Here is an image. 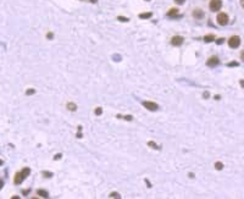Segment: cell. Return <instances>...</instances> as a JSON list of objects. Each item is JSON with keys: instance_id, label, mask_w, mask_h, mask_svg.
Instances as JSON below:
<instances>
[{"instance_id": "cell-14", "label": "cell", "mask_w": 244, "mask_h": 199, "mask_svg": "<svg viewBox=\"0 0 244 199\" xmlns=\"http://www.w3.org/2000/svg\"><path fill=\"white\" fill-rule=\"evenodd\" d=\"M67 108H69L71 111H75L77 106H76V104H73V103H69V104H67Z\"/></svg>"}, {"instance_id": "cell-10", "label": "cell", "mask_w": 244, "mask_h": 199, "mask_svg": "<svg viewBox=\"0 0 244 199\" xmlns=\"http://www.w3.org/2000/svg\"><path fill=\"white\" fill-rule=\"evenodd\" d=\"M214 40H215V35H212V34H207L204 37V42H206V43L214 42Z\"/></svg>"}, {"instance_id": "cell-19", "label": "cell", "mask_w": 244, "mask_h": 199, "mask_svg": "<svg viewBox=\"0 0 244 199\" xmlns=\"http://www.w3.org/2000/svg\"><path fill=\"white\" fill-rule=\"evenodd\" d=\"M43 175L45 176V177H51V176H53L51 172H43Z\"/></svg>"}, {"instance_id": "cell-1", "label": "cell", "mask_w": 244, "mask_h": 199, "mask_svg": "<svg viewBox=\"0 0 244 199\" xmlns=\"http://www.w3.org/2000/svg\"><path fill=\"white\" fill-rule=\"evenodd\" d=\"M29 174H31V170L28 169V167H25L23 170L21 171V172H17L16 175H15V178H13V183L15 184H20V183H22V181H23L27 176H29Z\"/></svg>"}, {"instance_id": "cell-26", "label": "cell", "mask_w": 244, "mask_h": 199, "mask_svg": "<svg viewBox=\"0 0 244 199\" xmlns=\"http://www.w3.org/2000/svg\"><path fill=\"white\" fill-rule=\"evenodd\" d=\"M3 164H4V161H3V160H0V166H1Z\"/></svg>"}, {"instance_id": "cell-13", "label": "cell", "mask_w": 244, "mask_h": 199, "mask_svg": "<svg viewBox=\"0 0 244 199\" xmlns=\"http://www.w3.org/2000/svg\"><path fill=\"white\" fill-rule=\"evenodd\" d=\"M215 169L216 170H222L223 169V164H222V162H220V161L215 162Z\"/></svg>"}, {"instance_id": "cell-23", "label": "cell", "mask_w": 244, "mask_h": 199, "mask_svg": "<svg viewBox=\"0 0 244 199\" xmlns=\"http://www.w3.org/2000/svg\"><path fill=\"white\" fill-rule=\"evenodd\" d=\"M60 158H61V155L59 154V155H55V158H54V159H55V160H57V159H60Z\"/></svg>"}, {"instance_id": "cell-7", "label": "cell", "mask_w": 244, "mask_h": 199, "mask_svg": "<svg viewBox=\"0 0 244 199\" xmlns=\"http://www.w3.org/2000/svg\"><path fill=\"white\" fill-rule=\"evenodd\" d=\"M219 57L217 56H211L209 60H207V62H206V65L209 66V67H215V66H217L219 65Z\"/></svg>"}, {"instance_id": "cell-18", "label": "cell", "mask_w": 244, "mask_h": 199, "mask_svg": "<svg viewBox=\"0 0 244 199\" xmlns=\"http://www.w3.org/2000/svg\"><path fill=\"white\" fill-rule=\"evenodd\" d=\"M238 65L239 64H238L237 61H232V62H229V64H228V66H238Z\"/></svg>"}, {"instance_id": "cell-24", "label": "cell", "mask_w": 244, "mask_h": 199, "mask_svg": "<svg viewBox=\"0 0 244 199\" xmlns=\"http://www.w3.org/2000/svg\"><path fill=\"white\" fill-rule=\"evenodd\" d=\"M3 186H4V182H3V181H1V180H0V189H1V188H3Z\"/></svg>"}, {"instance_id": "cell-5", "label": "cell", "mask_w": 244, "mask_h": 199, "mask_svg": "<svg viewBox=\"0 0 244 199\" xmlns=\"http://www.w3.org/2000/svg\"><path fill=\"white\" fill-rule=\"evenodd\" d=\"M184 42V38L182 37V35H175V37H172V39H171V44L175 45V47H179V45H182Z\"/></svg>"}, {"instance_id": "cell-25", "label": "cell", "mask_w": 244, "mask_h": 199, "mask_svg": "<svg viewBox=\"0 0 244 199\" xmlns=\"http://www.w3.org/2000/svg\"><path fill=\"white\" fill-rule=\"evenodd\" d=\"M222 42H223V40H222V38H220V39L217 40V43H219V44H221V43H222Z\"/></svg>"}, {"instance_id": "cell-11", "label": "cell", "mask_w": 244, "mask_h": 199, "mask_svg": "<svg viewBox=\"0 0 244 199\" xmlns=\"http://www.w3.org/2000/svg\"><path fill=\"white\" fill-rule=\"evenodd\" d=\"M178 13V9H171V10L167 12V16L169 17H173V16H176Z\"/></svg>"}, {"instance_id": "cell-8", "label": "cell", "mask_w": 244, "mask_h": 199, "mask_svg": "<svg viewBox=\"0 0 244 199\" xmlns=\"http://www.w3.org/2000/svg\"><path fill=\"white\" fill-rule=\"evenodd\" d=\"M193 16L195 17L197 20H201L203 17H204V12H203V10H200V9H195V10L193 11Z\"/></svg>"}, {"instance_id": "cell-17", "label": "cell", "mask_w": 244, "mask_h": 199, "mask_svg": "<svg viewBox=\"0 0 244 199\" xmlns=\"http://www.w3.org/2000/svg\"><path fill=\"white\" fill-rule=\"evenodd\" d=\"M101 112H103V110H101V108H97V109H95V114H97V115H100V114H101Z\"/></svg>"}, {"instance_id": "cell-3", "label": "cell", "mask_w": 244, "mask_h": 199, "mask_svg": "<svg viewBox=\"0 0 244 199\" xmlns=\"http://www.w3.org/2000/svg\"><path fill=\"white\" fill-rule=\"evenodd\" d=\"M216 20H217V23L220 26H226L228 23V15L225 12H220L217 17H216Z\"/></svg>"}, {"instance_id": "cell-21", "label": "cell", "mask_w": 244, "mask_h": 199, "mask_svg": "<svg viewBox=\"0 0 244 199\" xmlns=\"http://www.w3.org/2000/svg\"><path fill=\"white\" fill-rule=\"evenodd\" d=\"M119 20H120V21H123V22L128 21V19H126V17H119Z\"/></svg>"}, {"instance_id": "cell-16", "label": "cell", "mask_w": 244, "mask_h": 199, "mask_svg": "<svg viewBox=\"0 0 244 199\" xmlns=\"http://www.w3.org/2000/svg\"><path fill=\"white\" fill-rule=\"evenodd\" d=\"M148 146H150L151 148H154V149H156V148H159V147H157V146H156V144H155L154 142H149V143H148Z\"/></svg>"}, {"instance_id": "cell-12", "label": "cell", "mask_w": 244, "mask_h": 199, "mask_svg": "<svg viewBox=\"0 0 244 199\" xmlns=\"http://www.w3.org/2000/svg\"><path fill=\"white\" fill-rule=\"evenodd\" d=\"M151 16H153L151 12H144V13H141V15H139L141 19H150Z\"/></svg>"}, {"instance_id": "cell-15", "label": "cell", "mask_w": 244, "mask_h": 199, "mask_svg": "<svg viewBox=\"0 0 244 199\" xmlns=\"http://www.w3.org/2000/svg\"><path fill=\"white\" fill-rule=\"evenodd\" d=\"M120 197H121V196H120L119 193H116V192H114V193L110 194V198H120Z\"/></svg>"}, {"instance_id": "cell-22", "label": "cell", "mask_w": 244, "mask_h": 199, "mask_svg": "<svg viewBox=\"0 0 244 199\" xmlns=\"http://www.w3.org/2000/svg\"><path fill=\"white\" fill-rule=\"evenodd\" d=\"M175 1L177 3V4H183V3H184V0H175Z\"/></svg>"}, {"instance_id": "cell-4", "label": "cell", "mask_w": 244, "mask_h": 199, "mask_svg": "<svg viewBox=\"0 0 244 199\" xmlns=\"http://www.w3.org/2000/svg\"><path fill=\"white\" fill-rule=\"evenodd\" d=\"M228 45H229V48H233V49L238 48L241 45V38L238 35H233V37L228 39Z\"/></svg>"}, {"instance_id": "cell-9", "label": "cell", "mask_w": 244, "mask_h": 199, "mask_svg": "<svg viewBox=\"0 0 244 199\" xmlns=\"http://www.w3.org/2000/svg\"><path fill=\"white\" fill-rule=\"evenodd\" d=\"M37 194H38V196H40V197H43V198H48L49 197V193L47 191H44V189H38Z\"/></svg>"}, {"instance_id": "cell-2", "label": "cell", "mask_w": 244, "mask_h": 199, "mask_svg": "<svg viewBox=\"0 0 244 199\" xmlns=\"http://www.w3.org/2000/svg\"><path fill=\"white\" fill-rule=\"evenodd\" d=\"M209 7L211 11H219L221 10V7H222V0H211L210 4H209Z\"/></svg>"}, {"instance_id": "cell-6", "label": "cell", "mask_w": 244, "mask_h": 199, "mask_svg": "<svg viewBox=\"0 0 244 199\" xmlns=\"http://www.w3.org/2000/svg\"><path fill=\"white\" fill-rule=\"evenodd\" d=\"M143 105L145 106L148 110H150V111H156L157 109H159V106H157V104L153 103V102H143Z\"/></svg>"}, {"instance_id": "cell-20", "label": "cell", "mask_w": 244, "mask_h": 199, "mask_svg": "<svg viewBox=\"0 0 244 199\" xmlns=\"http://www.w3.org/2000/svg\"><path fill=\"white\" fill-rule=\"evenodd\" d=\"M33 93H34V90H33V89H31V90L28 89V90L26 92V94H28V95H29V94H33Z\"/></svg>"}, {"instance_id": "cell-27", "label": "cell", "mask_w": 244, "mask_h": 199, "mask_svg": "<svg viewBox=\"0 0 244 199\" xmlns=\"http://www.w3.org/2000/svg\"><path fill=\"white\" fill-rule=\"evenodd\" d=\"M147 1H149V0H147Z\"/></svg>"}]
</instances>
